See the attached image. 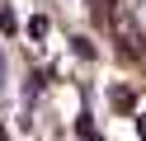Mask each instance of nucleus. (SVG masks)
<instances>
[{"label": "nucleus", "mask_w": 146, "mask_h": 141, "mask_svg": "<svg viewBox=\"0 0 146 141\" xmlns=\"http://www.w3.org/2000/svg\"><path fill=\"white\" fill-rule=\"evenodd\" d=\"M42 85H47V71H33V75H29V85H24V99H38Z\"/></svg>", "instance_id": "f257e3e1"}, {"label": "nucleus", "mask_w": 146, "mask_h": 141, "mask_svg": "<svg viewBox=\"0 0 146 141\" xmlns=\"http://www.w3.org/2000/svg\"><path fill=\"white\" fill-rule=\"evenodd\" d=\"M137 132H141V141H146V118H137Z\"/></svg>", "instance_id": "f03ea898"}]
</instances>
